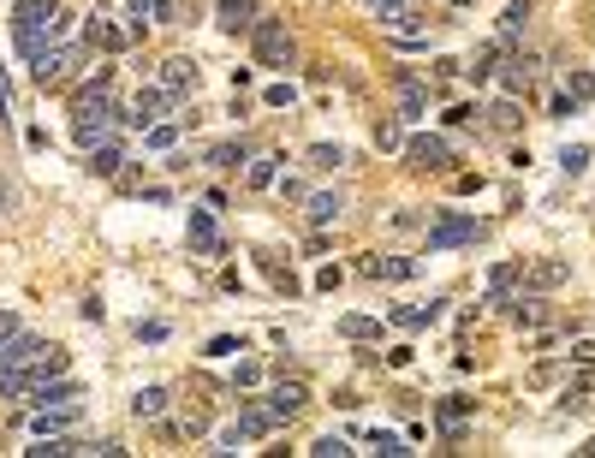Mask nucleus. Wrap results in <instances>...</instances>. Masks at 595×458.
Returning <instances> with one entry per match:
<instances>
[{"label":"nucleus","instance_id":"1","mask_svg":"<svg viewBox=\"0 0 595 458\" xmlns=\"http://www.w3.org/2000/svg\"><path fill=\"white\" fill-rule=\"evenodd\" d=\"M78 66H84V48H66V42H48L42 54L30 60V78H36V84L42 89H60V84H71V78H78Z\"/></svg>","mask_w":595,"mask_h":458},{"label":"nucleus","instance_id":"2","mask_svg":"<svg viewBox=\"0 0 595 458\" xmlns=\"http://www.w3.org/2000/svg\"><path fill=\"white\" fill-rule=\"evenodd\" d=\"M250 48H256V66H292V30L280 18H256Z\"/></svg>","mask_w":595,"mask_h":458},{"label":"nucleus","instance_id":"3","mask_svg":"<svg viewBox=\"0 0 595 458\" xmlns=\"http://www.w3.org/2000/svg\"><path fill=\"white\" fill-rule=\"evenodd\" d=\"M482 232H488V227H482L477 215H453V209H447V215L429 227V250H435V257H440V250H465V244H477Z\"/></svg>","mask_w":595,"mask_h":458},{"label":"nucleus","instance_id":"4","mask_svg":"<svg viewBox=\"0 0 595 458\" xmlns=\"http://www.w3.org/2000/svg\"><path fill=\"white\" fill-rule=\"evenodd\" d=\"M405 167L411 173H447L453 167V144L447 137H411L405 144Z\"/></svg>","mask_w":595,"mask_h":458},{"label":"nucleus","instance_id":"5","mask_svg":"<svg viewBox=\"0 0 595 458\" xmlns=\"http://www.w3.org/2000/svg\"><path fill=\"white\" fill-rule=\"evenodd\" d=\"M42 351H48L42 333H24V328L6 333V340H0V375H6V369H30V363L42 358Z\"/></svg>","mask_w":595,"mask_h":458},{"label":"nucleus","instance_id":"6","mask_svg":"<svg viewBox=\"0 0 595 458\" xmlns=\"http://www.w3.org/2000/svg\"><path fill=\"white\" fill-rule=\"evenodd\" d=\"M184 232H191V250H197V257H221V250H227V238H221V227H214L209 209H191Z\"/></svg>","mask_w":595,"mask_h":458},{"label":"nucleus","instance_id":"7","mask_svg":"<svg viewBox=\"0 0 595 458\" xmlns=\"http://www.w3.org/2000/svg\"><path fill=\"white\" fill-rule=\"evenodd\" d=\"M256 18H262V6H256V0H221V6H214V24L227 30V36H250Z\"/></svg>","mask_w":595,"mask_h":458},{"label":"nucleus","instance_id":"8","mask_svg":"<svg viewBox=\"0 0 595 458\" xmlns=\"http://www.w3.org/2000/svg\"><path fill=\"white\" fill-rule=\"evenodd\" d=\"M161 107H167V89H137V96H131V107H126V114H119V119H126V126H137V131H149V126H156V119H161Z\"/></svg>","mask_w":595,"mask_h":458},{"label":"nucleus","instance_id":"9","mask_svg":"<svg viewBox=\"0 0 595 458\" xmlns=\"http://www.w3.org/2000/svg\"><path fill=\"white\" fill-rule=\"evenodd\" d=\"M304 405H310V387H304V381H280V387L269 393V411H274V423H292V416L304 411Z\"/></svg>","mask_w":595,"mask_h":458},{"label":"nucleus","instance_id":"10","mask_svg":"<svg viewBox=\"0 0 595 458\" xmlns=\"http://www.w3.org/2000/svg\"><path fill=\"white\" fill-rule=\"evenodd\" d=\"M393 84H399V119H423L429 114V84L411 72H393Z\"/></svg>","mask_w":595,"mask_h":458},{"label":"nucleus","instance_id":"11","mask_svg":"<svg viewBox=\"0 0 595 458\" xmlns=\"http://www.w3.org/2000/svg\"><path fill=\"white\" fill-rule=\"evenodd\" d=\"M197 60L191 54H173L167 66H161V89H167V96H184V89H197Z\"/></svg>","mask_w":595,"mask_h":458},{"label":"nucleus","instance_id":"12","mask_svg":"<svg viewBox=\"0 0 595 458\" xmlns=\"http://www.w3.org/2000/svg\"><path fill=\"white\" fill-rule=\"evenodd\" d=\"M167 387H137V393H131V416H137V423H161V416H167Z\"/></svg>","mask_w":595,"mask_h":458},{"label":"nucleus","instance_id":"13","mask_svg":"<svg viewBox=\"0 0 595 458\" xmlns=\"http://www.w3.org/2000/svg\"><path fill=\"white\" fill-rule=\"evenodd\" d=\"M131 36L119 24H108V18H90L84 24V48H101V54H119V48H126Z\"/></svg>","mask_w":595,"mask_h":458},{"label":"nucleus","instance_id":"14","mask_svg":"<svg viewBox=\"0 0 595 458\" xmlns=\"http://www.w3.org/2000/svg\"><path fill=\"white\" fill-rule=\"evenodd\" d=\"M506 322H512V328H542V322H548V304H542L536 292H524V298H506Z\"/></svg>","mask_w":595,"mask_h":458},{"label":"nucleus","instance_id":"15","mask_svg":"<svg viewBox=\"0 0 595 458\" xmlns=\"http://www.w3.org/2000/svg\"><path fill=\"white\" fill-rule=\"evenodd\" d=\"M84 155H90V161H84L90 173H101V179H114V173H119V161H126V149H119L114 137H101V144H90V149H84Z\"/></svg>","mask_w":595,"mask_h":458},{"label":"nucleus","instance_id":"16","mask_svg":"<svg viewBox=\"0 0 595 458\" xmlns=\"http://www.w3.org/2000/svg\"><path fill=\"white\" fill-rule=\"evenodd\" d=\"M345 197L340 191H316V197H304V215H310V227H327V220H340Z\"/></svg>","mask_w":595,"mask_h":458},{"label":"nucleus","instance_id":"17","mask_svg":"<svg viewBox=\"0 0 595 458\" xmlns=\"http://www.w3.org/2000/svg\"><path fill=\"white\" fill-rule=\"evenodd\" d=\"M447 315V298H429V304H405V310H393L399 328H429V322H440Z\"/></svg>","mask_w":595,"mask_h":458},{"label":"nucleus","instance_id":"18","mask_svg":"<svg viewBox=\"0 0 595 458\" xmlns=\"http://www.w3.org/2000/svg\"><path fill=\"white\" fill-rule=\"evenodd\" d=\"M500 48H506V42H482L477 54H470V66H458V72H465V78H477V84H488V78L500 72Z\"/></svg>","mask_w":595,"mask_h":458},{"label":"nucleus","instance_id":"19","mask_svg":"<svg viewBox=\"0 0 595 458\" xmlns=\"http://www.w3.org/2000/svg\"><path fill=\"white\" fill-rule=\"evenodd\" d=\"M364 274H369V280H411L417 262H411V257H369Z\"/></svg>","mask_w":595,"mask_h":458},{"label":"nucleus","instance_id":"20","mask_svg":"<svg viewBox=\"0 0 595 458\" xmlns=\"http://www.w3.org/2000/svg\"><path fill=\"white\" fill-rule=\"evenodd\" d=\"M274 179H280V155H250V167H244V185H250V191H269Z\"/></svg>","mask_w":595,"mask_h":458},{"label":"nucleus","instance_id":"21","mask_svg":"<svg viewBox=\"0 0 595 458\" xmlns=\"http://www.w3.org/2000/svg\"><path fill=\"white\" fill-rule=\"evenodd\" d=\"M244 161H250V144H244V137H239V144H214L209 149V167L214 173H232V167H244Z\"/></svg>","mask_w":595,"mask_h":458},{"label":"nucleus","instance_id":"22","mask_svg":"<svg viewBox=\"0 0 595 458\" xmlns=\"http://www.w3.org/2000/svg\"><path fill=\"white\" fill-rule=\"evenodd\" d=\"M530 13H536V0H512V6H506V18H500V42H512V36H524Z\"/></svg>","mask_w":595,"mask_h":458},{"label":"nucleus","instance_id":"23","mask_svg":"<svg viewBox=\"0 0 595 458\" xmlns=\"http://www.w3.org/2000/svg\"><path fill=\"white\" fill-rule=\"evenodd\" d=\"M518 274H524V268H518V262H500V268L488 274V304H506V292L518 286Z\"/></svg>","mask_w":595,"mask_h":458},{"label":"nucleus","instance_id":"24","mask_svg":"<svg viewBox=\"0 0 595 458\" xmlns=\"http://www.w3.org/2000/svg\"><path fill=\"white\" fill-rule=\"evenodd\" d=\"M530 78H536V60H512L500 72V84H506V96H518V89H530Z\"/></svg>","mask_w":595,"mask_h":458},{"label":"nucleus","instance_id":"25","mask_svg":"<svg viewBox=\"0 0 595 458\" xmlns=\"http://www.w3.org/2000/svg\"><path fill=\"white\" fill-rule=\"evenodd\" d=\"M530 280H536V286H566L571 268H566L560 257H548V262H536V274H530Z\"/></svg>","mask_w":595,"mask_h":458},{"label":"nucleus","instance_id":"26","mask_svg":"<svg viewBox=\"0 0 595 458\" xmlns=\"http://www.w3.org/2000/svg\"><path fill=\"white\" fill-rule=\"evenodd\" d=\"M583 167H590V144H566V149H560V173H566V179H578Z\"/></svg>","mask_w":595,"mask_h":458},{"label":"nucleus","instance_id":"27","mask_svg":"<svg viewBox=\"0 0 595 458\" xmlns=\"http://www.w3.org/2000/svg\"><path fill=\"white\" fill-rule=\"evenodd\" d=\"M149 13H156V0H126V36H143Z\"/></svg>","mask_w":595,"mask_h":458},{"label":"nucleus","instance_id":"28","mask_svg":"<svg viewBox=\"0 0 595 458\" xmlns=\"http://www.w3.org/2000/svg\"><path fill=\"white\" fill-rule=\"evenodd\" d=\"M340 161H345V149H340V144H316V149H310V167H316V173H334Z\"/></svg>","mask_w":595,"mask_h":458},{"label":"nucleus","instance_id":"29","mask_svg":"<svg viewBox=\"0 0 595 458\" xmlns=\"http://www.w3.org/2000/svg\"><path fill=\"white\" fill-rule=\"evenodd\" d=\"M488 126H495V131H518V101H495V107H488Z\"/></svg>","mask_w":595,"mask_h":458},{"label":"nucleus","instance_id":"30","mask_svg":"<svg viewBox=\"0 0 595 458\" xmlns=\"http://www.w3.org/2000/svg\"><path fill=\"white\" fill-rule=\"evenodd\" d=\"M375 149H405V126H399V119H382V126H375Z\"/></svg>","mask_w":595,"mask_h":458},{"label":"nucleus","instance_id":"31","mask_svg":"<svg viewBox=\"0 0 595 458\" xmlns=\"http://www.w3.org/2000/svg\"><path fill=\"white\" fill-rule=\"evenodd\" d=\"M262 274H269V280H274V286L286 292V298H298V280H292V268H280L274 257H262Z\"/></svg>","mask_w":595,"mask_h":458},{"label":"nucleus","instance_id":"32","mask_svg":"<svg viewBox=\"0 0 595 458\" xmlns=\"http://www.w3.org/2000/svg\"><path fill=\"white\" fill-rule=\"evenodd\" d=\"M310 458H352V446L340 435H322V441H310Z\"/></svg>","mask_w":595,"mask_h":458},{"label":"nucleus","instance_id":"33","mask_svg":"<svg viewBox=\"0 0 595 458\" xmlns=\"http://www.w3.org/2000/svg\"><path fill=\"white\" fill-rule=\"evenodd\" d=\"M340 333L345 340H369L375 333V315H340Z\"/></svg>","mask_w":595,"mask_h":458},{"label":"nucleus","instance_id":"34","mask_svg":"<svg viewBox=\"0 0 595 458\" xmlns=\"http://www.w3.org/2000/svg\"><path fill=\"white\" fill-rule=\"evenodd\" d=\"M566 96L590 101V96H595V72H566Z\"/></svg>","mask_w":595,"mask_h":458},{"label":"nucleus","instance_id":"35","mask_svg":"<svg viewBox=\"0 0 595 458\" xmlns=\"http://www.w3.org/2000/svg\"><path fill=\"white\" fill-rule=\"evenodd\" d=\"M173 144H179V126H161L156 119V126H149V149H173Z\"/></svg>","mask_w":595,"mask_h":458},{"label":"nucleus","instance_id":"36","mask_svg":"<svg viewBox=\"0 0 595 458\" xmlns=\"http://www.w3.org/2000/svg\"><path fill=\"white\" fill-rule=\"evenodd\" d=\"M369 446H375V453H382V458H405V453H411V446L399 441V435H375V441H369Z\"/></svg>","mask_w":595,"mask_h":458},{"label":"nucleus","instance_id":"37","mask_svg":"<svg viewBox=\"0 0 595 458\" xmlns=\"http://www.w3.org/2000/svg\"><path fill=\"white\" fill-rule=\"evenodd\" d=\"M232 351H244V345L232 340V333H214V340H209V351H203V358H232Z\"/></svg>","mask_w":595,"mask_h":458},{"label":"nucleus","instance_id":"38","mask_svg":"<svg viewBox=\"0 0 595 458\" xmlns=\"http://www.w3.org/2000/svg\"><path fill=\"white\" fill-rule=\"evenodd\" d=\"M137 340H149V345H161V340H167V322H137Z\"/></svg>","mask_w":595,"mask_h":458},{"label":"nucleus","instance_id":"39","mask_svg":"<svg viewBox=\"0 0 595 458\" xmlns=\"http://www.w3.org/2000/svg\"><path fill=\"white\" fill-rule=\"evenodd\" d=\"M262 381V363H239V375H232V387H256Z\"/></svg>","mask_w":595,"mask_h":458},{"label":"nucleus","instance_id":"40","mask_svg":"<svg viewBox=\"0 0 595 458\" xmlns=\"http://www.w3.org/2000/svg\"><path fill=\"white\" fill-rule=\"evenodd\" d=\"M477 114H482V107H470V101H465V107H447V126H470Z\"/></svg>","mask_w":595,"mask_h":458},{"label":"nucleus","instance_id":"41","mask_svg":"<svg viewBox=\"0 0 595 458\" xmlns=\"http://www.w3.org/2000/svg\"><path fill=\"white\" fill-rule=\"evenodd\" d=\"M84 453H96V458H126V446H119V441H96V446H84Z\"/></svg>","mask_w":595,"mask_h":458},{"label":"nucleus","instance_id":"42","mask_svg":"<svg viewBox=\"0 0 595 458\" xmlns=\"http://www.w3.org/2000/svg\"><path fill=\"white\" fill-rule=\"evenodd\" d=\"M566 114H578V96H566V89H560V96H553V119H566Z\"/></svg>","mask_w":595,"mask_h":458},{"label":"nucleus","instance_id":"43","mask_svg":"<svg viewBox=\"0 0 595 458\" xmlns=\"http://www.w3.org/2000/svg\"><path fill=\"white\" fill-rule=\"evenodd\" d=\"M262 101H269V107H286V101H292V84H269V96H262Z\"/></svg>","mask_w":595,"mask_h":458},{"label":"nucleus","instance_id":"44","mask_svg":"<svg viewBox=\"0 0 595 458\" xmlns=\"http://www.w3.org/2000/svg\"><path fill=\"white\" fill-rule=\"evenodd\" d=\"M334 286H340V268H334V262H327V268L316 274V292H334Z\"/></svg>","mask_w":595,"mask_h":458},{"label":"nucleus","instance_id":"45","mask_svg":"<svg viewBox=\"0 0 595 458\" xmlns=\"http://www.w3.org/2000/svg\"><path fill=\"white\" fill-rule=\"evenodd\" d=\"M274 185H280L286 202H304V185H298V179H274Z\"/></svg>","mask_w":595,"mask_h":458},{"label":"nucleus","instance_id":"46","mask_svg":"<svg viewBox=\"0 0 595 458\" xmlns=\"http://www.w3.org/2000/svg\"><path fill=\"white\" fill-rule=\"evenodd\" d=\"M571 363H595V340H578V345H571Z\"/></svg>","mask_w":595,"mask_h":458},{"label":"nucleus","instance_id":"47","mask_svg":"<svg viewBox=\"0 0 595 458\" xmlns=\"http://www.w3.org/2000/svg\"><path fill=\"white\" fill-rule=\"evenodd\" d=\"M156 18H161V24H173V18H179V0H156Z\"/></svg>","mask_w":595,"mask_h":458},{"label":"nucleus","instance_id":"48","mask_svg":"<svg viewBox=\"0 0 595 458\" xmlns=\"http://www.w3.org/2000/svg\"><path fill=\"white\" fill-rule=\"evenodd\" d=\"M6 209H13V185H0V215H6Z\"/></svg>","mask_w":595,"mask_h":458},{"label":"nucleus","instance_id":"49","mask_svg":"<svg viewBox=\"0 0 595 458\" xmlns=\"http://www.w3.org/2000/svg\"><path fill=\"white\" fill-rule=\"evenodd\" d=\"M583 458H595V441H583Z\"/></svg>","mask_w":595,"mask_h":458}]
</instances>
